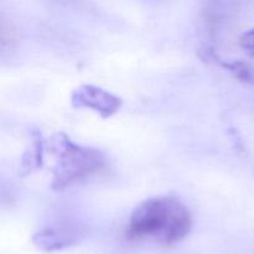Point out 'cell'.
I'll list each match as a JSON object with an SVG mask.
<instances>
[{
  "mask_svg": "<svg viewBox=\"0 0 254 254\" xmlns=\"http://www.w3.org/2000/svg\"><path fill=\"white\" fill-rule=\"evenodd\" d=\"M51 149L57 155L52 181L55 190H62L97 173L106 164L101 151L77 145L64 134H57L51 139Z\"/></svg>",
  "mask_w": 254,
  "mask_h": 254,
  "instance_id": "7a4b0ae2",
  "label": "cell"
},
{
  "mask_svg": "<svg viewBox=\"0 0 254 254\" xmlns=\"http://www.w3.org/2000/svg\"><path fill=\"white\" fill-rule=\"evenodd\" d=\"M71 102L76 108H88L101 114L103 118L113 116L122 107V99L99 87L83 84L74 89Z\"/></svg>",
  "mask_w": 254,
  "mask_h": 254,
  "instance_id": "3957f363",
  "label": "cell"
},
{
  "mask_svg": "<svg viewBox=\"0 0 254 254\" xmlns=\"http://www.w3.org/2000/svg\"><path fill=\"white\" fill-rule=\"evenodd\" d=\"M241 46L250 56L254 57V29L250 30L241 37Z\"/></svg>",
  "mask_w": 254,
  "mask_h": 254,
  "instance_id": "8992f818",
  "label": "cell"
},
{
  "mask_svg": "<svg viewBox=\"0 0 254 254\" xmlns=\"http://www.w3.org/2000/svg\"><path fill=\"white\" fill-rule=\"evenodd\" d=\"M238 81L247 84H254V66L250 62L235 61L230 64H222Z\"/></svg>",
  "mask_w": 254,
  "mask_h": 254,
  "instance_id": "5b68a950",
  "label": "cell"
},
{
  "mask_svg": "<svg viewBox=\"0 0 254 254\" xmlns=\"http://www.w3.org/2000/svg\"><path fill=\"white\" fill-rule=\"evenodd\" d=\"M192 217L179 198L151 197L133 211L128 232L131 237L153 236L166 245L181 241L190 233Z\"/></svg>",
  "mask_w": 254,
  "mask_h": 254,
  "instance_id": "6da1fadb",
  "label": "cell"
},
{
  "mask_svg": "<svg viewBox=\"0 0 254 254\" xmlns=\"http://www.w3.org/2000/svg\"><path fill=\"white\" fill-rule=\"evenodd\" d=\"M72 240L73 238L67 233H60L52 228H46L34 237L35 245L41 250L47 251V252L62 250L67 246H71Z\"/></svg>",
  "mask_w": 254,
  "mask_h": 254,
  "instance_id": "277c9868",
  "label": "cell"
}]
</instances>
